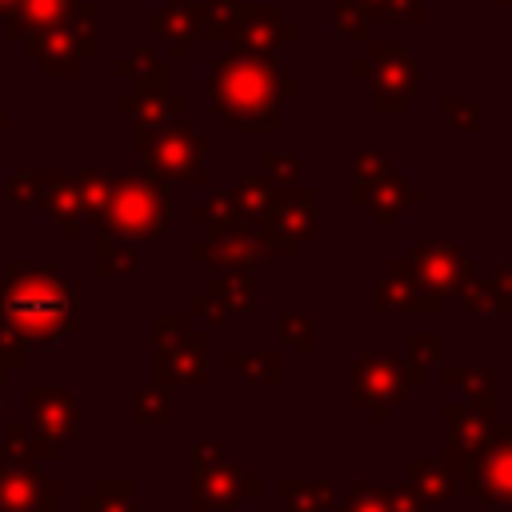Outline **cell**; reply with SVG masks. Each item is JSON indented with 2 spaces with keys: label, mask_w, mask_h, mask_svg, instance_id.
Returning <instances> with one entry per match:
<instances>
[{
  "label": "cell",
  "mask_w": 512,
  "mask_h": 512,
  "mask_svg": "<svg viewBox=\"0 0 512 512\" xmlns=\"http://www.w3.org/2000/svg\"><path fill=\"white\" fill-rule=\"evenodd\" d=\"M0 512H60V484L36 476L28 464H4Z\"/></svg>",
  "instance_id": "cell-13"
},
{
  "label": "cell",
  "mask_w": 512,
  "mask_h": 512,
  "mask_svg": "<svg viewBox=\"0 0 512 512\" xmlns=\"http://www.w3.org/2000/svg\"><path fill=\"white\" fill-rule=\"evenodd\" d=\"M132 144H136L140 168L148 176L180 180V184H204V140L184 120H168L156 128L136 124Z\"/></svg>",
  "instance_id": "cell-4"
},
{
  "label": "cell",
  "mask_w": 512,
  "mask_h": 512,
  "mask_svg": "<svg viewBox=\"0 0 512 512\" xmlns=\"http://www.w3.org/2000/svg\"><path fill=\"white\" fill-rule=\"evenodd\" d=\"M232 196H236V208H240L244 224L252 228V224H260L264 212L272 208V200H276V180H272V176H244Z\"/></svg>",
  "instance_id": "cell-24"
},
{
  "label": "cell",
  "mask_w": 512,
  "mask_h": 512,
  "mask_svg": "<svg viewBox=\"0 0 512 512\" xmlns=\"http://www.w3.org/2000/svg\"><path fill=\"white\" fill-rule=\"evenodd\" d=\"M412 280L428 292H448V288H464L472 276V260L460 256V248L452 244H416L404 260H400Z\"/></svg>",
  "instance_id": "cell-12"
},
{
  "label": "cell",
  "mask_w": 512,
  "mask_h": 512,
  "mask_svg": "<svg viewBox=\"0 0 512 512\" xmlns=\"http://www.w3.org/2000/svg\"><path fill=\"white\" fill-rule=\"evenodd\" d=\"M40 184H44V172H20L8 180V200H36L40 196Z\"/></svg>",
  "instance_id": "cell-35"
},
{
  "label": "cell",
  "mask_w": 512,
  "mask_h": 512,
  "mask_svg": "<svg viewBox=\"0 0 512 512\" xmlns=\"http://www.w3.org/2000/svg\"><path fill=\"white\" fill-rule=\"evenodd\" d=\"M192 220L204 224L208 232H228V228H240V224H244V216H240L232 192H216V196L192 204Z\"/></svg>",
  "instance_id": "cell-26"
},
{
  "label": "cell",
  "mask_w": 512,
  "mask_h": 512,
  "mask_svg": "<svg viewBox=\"0 0 512 512\" xmlns=\"http://www.w3.org/2000/svg\"><path fill=\"white\" fill-rule=\"evenodd\" d=\"M260 484L252 476H244L240 468H200V480L192 488V508L204 512V508H236L240 500L256 496Z\"/></svg>",
  "instance_id": "cell-17"
},
{
  "label": "cell",
  "mask_w": 512,
  "mask_h": 512,
  "mask_svg": "<svg viewBox=\"0 0 512 512\" xmlns=\"http://www.w3.org/2000/svg\"><path fill=\"white\" fill-rule=\"evenodd\" d=\"M208 292L220 300V308L232 316V312H252L256 308V288H252V276L240 272V268H220L208 284Z\"/></svg>",
  "instance_id": "cell-23"
},
{
  "label": "cell",
  "mask_w": 512,
  "mask_h": 512,
  "mask_svg": "<svg viewBox=\"0 0 512 512\" xmlns=\"http://www.w3.org/2000/svg\"><path fill=\"white\" fill-rule=\"evenodd\" d=\"M76 4L80 0H16L4 12V32H8V40L24 44V40H32L40 32H52V28L68 24Z\"/></svg>",
  "instance_id": "cell-16"
},
{
  "label": "cell",
  "mask_w": 512,
  "mask_h": 512,
  "mask_svg": "<svg viewBox=\"0 0 512 512\" xmlns=\"http://www.w3.org/2000/svg\"><path fill=\"white\" fill-rule=\"evenodd\" d=\"M388 500H392V512H428V504L412 488H388Z\"/></svg>",
  "instance_id": "cell-42"
},
{
  "label": "cell",
  "mask_w": 512,
  "mask_h": 512,
  "mask_svg": "<svg viewBox=\"0 0 512 512\" xmlns=\"http://www.w3.org/2000/svg\"><path fill=\"white\" fill-rule=\"evenodd\" d=\"M440 312V292H428L412 280V272L396 260L388 276L376 284V312Z\"/></svg>",
  "instance_id": "cell-20"
},
{
  "label": "cell",
  "mask_w": 512,
  "mask_h": 512,
  "mask_svg": "<svg viewBox=\"0 0 512 512\" xmlns=\"http://www.w3.org/2000/svg\"><path fill=\"white\" fill-rule=\"evenodd\" d=\"M192 256L208 260L216 268H252V264H260L272 252H268L264 236H256L248 224H240V228H228V232H212L208 240H196Z\"/></svg>",
  "instance_id": "cell-14"
},
{
  "label": "cell",
  "mask_w": 512,
  "mask_h": 512,
  "mask_svg": "<svg viewBox=\"0 0 512 512\" xmlns=\"http://www.w3.org/2000/svg\"><path fill=\"white\" fill-rule=\"evenodd\" d=\"M456 484L468 488L484 508L512 512V424L488 436V444L472 456Z\"/></svg>",
  "instance_id": "cell-7"
},
{
  "label": "cell",
  "mask_w": 512,
  "mask_h": 512,
  "mask_svg": "<svg viewBox=\"0 0 512 512\" xmlns=\"http://www.w3.org/2000/svg\"><path fill=\"white\" fill-rule=\"evenodd\" d=\"M340 512H392V500H388V488H356L344 504H340Z\"/></svg>",
  "instance_id": "cell-34"
},
{
  "label": "cell",
  "mask_w": 512,
  "mask_h": 512,
  "mask_svg": "<svg viewBox=\"0 0 512 512\" xmlns=\"http://www.w3.org/2000/svg\"><path fill=\"white\" fill-rule=\"evenodd\" d=\"M236 8H240V4H232V0H204V4H200V28H204V36L216 40V44H224V40L232 36Z\"/></svg>",
  "instance_id": "cell-28"
},
{
  "label": "cell",
  "mask_w": 512,
  "mask_h": 512,
  "mask_svg": "<svg viewBox=\"0 0 512 512\" xmlns=\"http://www.w3.org/2000/svg\"><path fill=\"white\" fill-rule=\"evenodd\" d=\"M356 200H360V204H368V212H372L376 220H392V216H400L404 208L420 204V200H424V192H420V188H412L396 168H384L380 176H372L368 184H360V188H356Z\"/></svg>",
  "instance_id": "cell-19"
},
{
  "label": "cell",
  "mask_w": 512,
  "mask_h": 512,
  "mask_svg": "<svg viewBox=\"0 0 512 512\" xmlns=\"http://www.w3.org/2000/svg\"><path fill=\"white\" fill-rule=\"evenodd\" d=\"M500 4H512V0H500Z\"/></svg>",
  "instance_id": "cell-46"
},
{
  "label": "cell",
  "mask_w": 512,
  "mask_h": 512,
  "mask_svg": "<svg viewBox=\"0 0 512 512\" xmlns=\"http://www.w3.org/2000/svg\"><path fill=\"white\" fill-rule=\"evenodd\" d=\"M424 4H428V0H392V8H388V20L420 24V20H424Z\"/></svg>",
  "instance_id": "cell-41"
},
{
  "label": "cell",
  "mask_w": 512,
  "mask_h": 512,
  "mask_svg": "<svg viewBox=\"0 0 512 512\" xmlns=\"http://www.w3.org/2000/svg\"><path fill=\"white\" fill-rule=\"evenodd\" d=\"M28 424L48 440H72L80 428V404L60 388H32L28 392Z\"/></svg>",
  "instance_id": "cell-15"
},
{
  "label": "cell",
  "mask_w": 512,
  "mask_h": 512,
  "mask_svg": "<svg viewBox=\"0 0 512 512\" xmlns=\"http://www.w3.org/2000/svg\"><path fill=\"white\" fill-rule=\"evenodd\" d=\"M188 316H156V380L168 384H204L200 336L184 324Z\"/></svg>",
  "instance_id": "cell-9"
},
{
  "label": "cell",
  "mask_w": 512,
  "mask_h": 512,
  "mask_svg": "<svg viewBox=\"0 0 512 512\" xmlns=\"http://www.w3.org/2000/svg\"><path fill=\"white\" fill-rule=\"evenodd\" d=\"M80 512H132V504L120 496V500H112V492L108 488H100V496H88L84 504H80Z\"/></svg>",
  "instance_id": "cell-40"
},
{
  "label": "cell",
  "mask_w": 512,
  "mask_h": 512,
  "mask_svg": "<svg viewBox=\"0 0 512 512\" xmlns=\"http://www.w3.org/2000/svg\"><path fill=\"white\" fill-rule=\"evenodd\" d=\"M336 8H352V12L368 16L372 24H380V20H388V8H392V0H336Z\"/></svg>",
  "instance_id": "cell-38"
},
{
  "label": "cell",
  "mask_w": 512,
  "mask_h": 512,
  "mask_svg": "<svg viewBox=\"0 0 512 512\" xmlns=\"http://www.w3.org/2000/svg\"><path fill=\"white\" fill-rule=\"evenodd\" d=\"M352 68L372 76V112L380 116L404 112L408 100L420 92V64L408 56V48L392 40H372L368 60H356Z\"/></svg>",
  "instance_id": "cell-6"
},
{
  "label": "cell",
  "mask_w": 512,
  "mask_h": 512,
  "mask_svg": "<svg viewBox=\"0 0 512 512\" xmlns=\"http://www.w3.org/2000/svg\"><path fill=\"white\" fill-rule=\"evenodd\" d=\"M116 76L132 84V96L148 100V96H168V60H160L148 48L128 52L124 60H116Z\"/></svg>",
  "instance_id": "cell-21"
},
{
  "label": "cell",
  "mask_w": 512,
  "mask_h": 512,
  "mask_svg": "<svg viewBox=\"0 0 512 512\" xmlns=\"http://www.w3.org/2000/svg\"><path fill=\"white\" fill-rule=\"evenodd\" d=\"M152 32H156V40H160L176 60H188V56H192V44L204 36V28H200V4L168 0V4L152 16Z\"/></svg>",
  "instance_id": "cell-18"
},
{
  "label": "cell",
  "mask_w": 512,
  "mask_h": 512,
  "mask_svg": "<svg viewBox=\"0 0 512 512\" xmlns=\"http://www.w3.org/2000/svg\"><path fill=\"white\" fill-rule=\"evenodd\" d=\"M284 500L292 512H320L332 500V488L320 480H284Z\"/></svg>",
  "instance_id": "cell-29"
},
{
  "label": "cell",
  "mask_w": 512,
  "mask_h": 512,
  "mask_svg": "<svg viewBox=\"0 0 512 512\" xmlns=\"http://www.w3.org/2000/svg\"><path fill=\"white\" fill-rule=\"evenodd\" d=\"M24 56L36 60L48 76H72L80 68V60H92L96 56V4L80 0L72 8V20L68 24L24 40Z\"/></svg>",
  "instance_id": "cell-5"
},
{
  "label": "cell",
  "mask_w": 512,
  "mask_h": 512,
  "mask_svg": "<svg viewBox=\"0 0 512 512\" xmlns=\"http://www.w3.org/2000/svg\"><path fill=\"white\" fill-rule=\"evenodd\" d=\"M228 368H240L248 376V384L256 388H268L276 384L280 368H276V352H256V356H228Z\"/></svg>",
  "instance_id": "cell-30"
},
{
  "label": "cell",
  "mask_w": 512,
  "mask_h": 512,
  "mask_svg": "<svg viewBox=\"0 0 512 512\" xmlns=\"http://www.w3.org/2000/svg\"><path fill=\"white\" fill-rule=\"evenodd\" d=\"M168 388L160 384V388H144V392H136V420L144 424H160V420H168Z\"/></svg>",
  "instance_id": "cell-33"
},
{
  "label": "cell",
  "mask_w": 512,
  "mask_h": 512,
  "mask_svg": "<svg viewBox=\"0 0 512 512\" xmlns=\"http://www.w3.org/2000/svg\"><path fill=\"white\" fill-rule=\"evenodd\" d=\"M444 124L448 128H464V132H476L480 128V104L476 100H464V96H456V92H448L444 96Z\"/></svg>",
  "instance_id": "cell-32"
},
{
  "label": "cell",
  "mask_w": 512,
  "mask_h": 512,
  "mask_svg": "<svg viewBox=\"0 0 512 512\" xmlns=\"http://www.w3.org/2000/svg\"><path fill=\"white\" fill-rule=\"evenodd\" d=\"M404 380L420 384L424 372L400 364L392 352H368L356 364V400L360 404H372L376 420H388V408L404 400Z\"/></svg>",
  "instance_id": "cell-10"
},
{
  "label": "cell",
  "mask_w": 512,
  "mask_h": 512,
  "mask_svg": "<svg viewBox=\"0 0 512 512\" xmlns=\"http://www.w3.org/2000/svg\"><path fill=\"white\" fill-rule=\"evenodd\" d=\"M100 228L108 236H120L128 244L136 240H156L168 228V188L160 176H124L116 180L104 212H100Z\"/></svg>",
  "instance_id": "cell-3"
},
{
  "label": "cell",
  "mask_w": 512,
  "mask_h": 512,
  "mask_svg": "<svg viewBox=\"0 0 512 512\" xmlns=\"http://www.w3.org/2000/svg\"><path fill=\"white\" fill-rule=\"evenodd\" d=\"M296 36H300V28L292 20H284V12L276 4H240L228 44H232V52H244V56H276V48Z\"/></svg>",
  "instance_id": "cell-11"
},
{
  "label": "cell",
  "mask_w": 512,
  "mask_h": 512,
  "mask_svg": "<svg viewBox=\"0 0 512 512\" xmlns=\"http://www.w3.org/2000/svg\"><path fill=\"white\" fill-rule=\"evenodd\" d=\"M264 172L272 176V180H296V156H288V152H264Z\"/></svg>",
  "instance_id": "cell-37"
},
{
  "label": "cell",
  "mask_w": 512,
  "mask_h": 512,
  "mask_svg": "<svg viewBox=\"0 0 512 512\" xmlns=\"http://www.w3.org/2000/svg\"><path fill=\"white\" fill-rule=\"evenodd\" d=\"M300 84L280 72L276 56H244L228 52L208 64L204 92L220 120L240 132H276L280 128V96H292Z\"/></svg>",
  "instance_id": "cell-1"
},
{
  "label": "cell",
  "mask_w": 512,
  "mask_h": 512,
  "mask_svg": "<svg viewBox=\"0 0 512 512\" xmlns=\"http://www.w3.org/2000/svg\"><path fill=\"white\" fill-rule=\"evenodd\" d=\"M76 176V196H80V212L88 220H100L112 188H116V172L108 168H92V172H72Z\"/></svg>",
  "instance_id": "cell-25"
},
{
  "label": "cell",
  "mask_w": 512,
  "mask_h": 512,
  "mask_svg": "<svg viewBox=\"0 0 512 512\" xmlns=\"http://www.w3.org/2000/svg\"><path fill=\"white\" fill-rule=\"evenodd\" d=\"M128 240H120V236H108V232H100V272L104 276H128L132 272V248H124Z\"/></svg>",
  "instance_id": "cell-31"
},
{
  "label": "cell",
  "mask_w": 512,
  "mask_h": 512,
  "mask_svg": "<svg viewBox=\"0 0 512 512\" xmlns=\"http://www.w3.org/2000/svg\"><path fill=\"white\" fill-rule=\"evenodd\" d=\"M12 4H16V0H0V20H4V12H8Z\"/></svg>",
  "instance_id": "cell-44"
},
{
  "label": "cell",
  "mask_w": 512,
  "mask_h": 512,
  "mask_svg": "<svg viewBox=\"0 0 512 512\" xmlns=\"http://www.w3.org/2000/svg\"><path fill=\"white\" fill-rule=\"evenodd\" d=\"M284 340L288 344H300V348H312L316 344L312 316H284Z\"/></svg>",
  "instance_id": "cell-36"
},
{
  "label": "cell",
  "mask_w": 512,
  "mask_h": 512,
  "mask_svg": "<svg viewBox=\"0 0 512 512\" xmlns=\"http://www.w3.org/2000/svg\"><path fill=\"white\" fill-rule=\"evenodd\" d=\"M408 480H412V492L428 504V508H440L448 496H452V488H456V480H452V472H448V464H432V460H408Z\"/></svg>",
  "instance_id": "cell-22"
},
{
  "label": "cell",
  "mask_w": 512,
  "mask_h": 512,
  "mask_svg": "<svg viewBox=\"0 0 512 512\" xmlns=\"http://www.w3.org/2000/svg\"><path fill=\"white\" fill-rule=\"evenodd\" d=\"M188 312H192V316H208V324H212V328H216V324H224V316H228L212 292H204V296H192Z\"/></svg>",
  "instance_id": "cell-39"
},
{
  "label": "cell",
  "mask_w": 512,
  "mask_h": 512,
  "mask_svg": "<svg viewBox=\"0 0 512 512\" xmlns=\"http://www.w3.org/2000/svg\"><path fill=\"white\" fill-rule=\"evenodd\" d=\"M260 228H264L268 252L292 260L300 252V244L316 232V192L312 188H284V192H276V200L264 212Z\"/></svg>",
  "instance_id": "cell-8"
},
{
  "label": "cell",
  "mask_w": 512,
  "mask_h": 512,
  "mask_svg": "<svg viewBox=\"0 0 512 512\" xmlns=\"http://www.w3.org/2000/svg\"><path fill=\"white\" fill-rule=\"evenodd\" d=\"M0 320L28 340H60L76 324V292L56 264H12L0 280Z\"/></svg>",
  "instance_id": "cell-2"
},
{
  "label": "cell",
  "mask_w": 512,
  "mask_h": 512,
  "mask_svg": "<svg viewBox=\"0 0 512 512\" xmlns=\"http://www.w3.org/2000/svg\"><path fill=\"white\" fill-rule=\"evenodd\" d=\"M444 380L456 388V392H464L476 408H484V412H496V404H500V396H496V384H492V376L484 372V368H448L444 372Z\"/></svg>",
  "instance_id": "cell-27"
},
{
  "label": "cell",
  "mask_w": 512,
  "mask_h": 512,
  "mask_svg": "<svg viewBox=\"0 0 512 512\" xmlns=\"http://www.w3.org/2000/svg\"><path fill=\"white\" fill-rule=\"evenodd\" d=\"M0 128H4V116H0Z\"/></svg>",
  "instance_id": "cell-45"
},
{
  "label": "cell",
  "mask_w": 512,
  "mask_h": 512,
  "mask_svg": "<svg viewBox=\"0 0 512 512\" xmlns=\"http://www.w3.org/2000/svg\"><path fill=\"white\" fill-rule=\"evenodd\" d=\"M408 344L420 348V352H416L420 360H440V344H444V340H440V336H428V332H412Z\"/></svg>",
  "instance_id": "cell-43"
}]
</instances>
